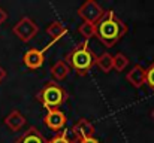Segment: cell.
I'll return each instance as SVG.
<instances>
[{"label":"cell","instance_id":"cell-15","mask_svg":"<svg viewBox=\"0 0 154 143\" xmlns=\"http://www.w3.org/2000/svg\"><path fill=\"white\" fill-rule=\"evenodd\" d=\"M78 31H79V34H81L85 40H88V39H91V37H96V24L82 21V24L78 27Z\"/></svg>","mask_w":154,"mask_h":143},{"label":"cell","instance_id":"cell-5","mask_svg":"<svg viewBox=\"0 0 154 143\" xmlns=\"http://www.w3.org/2000/svg\"><path fill=\"white\" fill-rule=\"evenodd\" d=\"M103 12L105 10L102 9V6L97 1H94V0H87L85 3H82L78 7V15L85 22H91V24H96L100 19Z\"/></svg>","mask_w":154,"mask_h":143},{"label":"cell","instance_id":"cell-10","mask_svg":"<svg viewBox=\"0 0 154 143\" xmlns=\"http://www.w3.org/2000/svg\"><path fill=\"white\" fill-rule=\"evenodd\" d=\"M26 122H27L26 116H24L21 112H18V110H12V112L5 118V125H6L11 131H20V130L26 125Z\"/></svg>","mask_w":154,"mask_h":143},{"label":"cell","instance_id":"cell-20","mask_svg":"<svg viewBox=\"0 0 154 143\" xmlns=\"http://www.w3.org/2000/svg\"><path fill=\"white\" fill-rule=\"evenodd\" d=\"M78 143H100L96 137H88V139H82V140H78Z\"/></svg>","mask_w":154,"mask_h":143},{"label":"cell","instance_id":"cell-1","mask_svg":"<svg viewBox=\"0 0 154 143\" xmlns=\"http://www.w3.org/2000/svg\"><path fill=\"white\" fill-rule=\"evenodd\" d=\"M127 31V25L123 19H120L112 9L103 12L100 19L96 22V37L106 48L117 45Z\"/></svg>","mask_w":154,"mask_h":143},{"label":"cell","instance_id":"cell-6","mask_svg":"<svg viewBox=\"0 0 154 143\" xmlns=\"http://www.w3.org/2000/svg\"><path fill=\"white\" fill-rule=\"evenodd\" d=\"M67 119H66V115L60 110V109H51V110H47V115L44 118V124L52 130V131H63L64 125H66Z\"/></svg>","mask_w":154,"mask_h":143},{"label":"cell","instance_id":"cell-13","mask_svg":"<svg viewBox=\"0 0 154 143\" xmlns=\"http://www.w3.org/2000/svg\"><path fill=\"white\" fill-rule=\"evenodd\" d=\"M47 33H48V36H51L52 42H57L67 33V28L60 21H52L51 24L47 27Z\"/></svg>","mask_w":154,"mask_h":143},{"label":"cell","instance_id":"cell-8","mask_svg":"<svg viewBox=\"0 0 154 143\" xmlns=\"http://www.w3.org/2000/svg\"><path fill=\"white\" fill-rule=\"evenodd\" d=\"M45 61V49H29L24 57H23V63L26 67L32 69V70H36L39 67H42Z\"/></svg>","mask_w":154,"mask_h":143},{"label":"cell","instance_id":"cell-4","mask_svg":"<svg viewBox=\"0 0 154 143\" xmlns=\"http://www.w3.org/2000/svg\"><path fill=\"white\" fill-rule=\"evenodd\" d=\"M12 31H14V34H15L21 42H30V40L38 34L39 27H38V24H36L33 19H30L29 16H24V18H21V19L14 25Z\"/></svg>","mask_w":154,"mask_h":143},{"label":"cell","instance_id":"cell-9","mask_svg":"<svg viewBox=\"0 0 154 143\" xmlns=\"http://www.w3.org/2000/svg\"><path fill=\"white\" fill-rule=\"evenodd\" d=\"M126 81L129 84H132L135 88H142L145 85L147 81V70L141 66V64H135L126 75Z\"/></svg>","mask_w":154,"mask_h":143},{"label":"cell","instance_id":"cell-14","mask_svg":"<svg viewBox=\"0 0 154 143\" xmlns=\"http://www.w3.org/2000/svg\"><path fill=\"white\" fill-rule=\"evenodd\" d=\"M96 66L105 72L109 73L111 70H114V55H111L109 52H103L100 55L96 57Z\"/></svg>","mask_w":154,"mask_h":143},{"label":"cell","instance_id":"cell-7","mask_svg":"<svg viewBox=\"0 0 154 143\" xmlns=\"http://www.w3.org/2000/svg\"><path fill=\"white\" fill-rule=\"evenodd\" d=\"M94 125L85 119V118H81L79 121L75 122V125L72 127V133L73 136L76 137V140H82V139H88V137H94Z\"/></svg>","mask_w":154,"mask_h":143},{"label":"cell","instance_id":"cell-16","mask_svg":"<svg viewBox=\"0 0 154 143\" xmlns=\"http://www.w3.org/2000/svg\"><path fill=\"white\" fill-rule=\"evenodd\" d=\"M129 66V58L123 52H117L114 55V70L115 72H123Z\"/></svg>","mask_w":154,"mask_h":143},{"label":"cell","instance_id":"cell-11","mask_svg":"<svg viewBox=\"0 0 154 143\" xmlns=\"http://www.w3.org/2000/svg\"><path fill=\"white\" fill-rule=\"evenodd\" d=\"M15 143H48V140L36 127H30L21 137L15 140Z\"/></svg>","mask_w":154,"mask_h":143},{"label":"cell","instance_id":"cell-2","mask_svg":"<svg viewBox=\"0 0 154 143\" xmlns=\"http://www.w3.org/2000/svg\"><path fill=\"white\" fill-rule=\"evenodd\" d=\"M96 54L91 51L88 40H84L81 43H78L67 55H66V63L69 67H72L76 75L79 76H87L90 73V70L93 69V66L96 64Z\"/></svg>","mask_w":154,"mask_h":143},{"label":"cell","instance_id":"cell-17","mask_svg":"<svg viewBox=\"0 0 154 143\" xmlns=\"http://www.w3.org/2000/svg\"><path fill=\"white\" fill-rule=\"evenodd\" d=\"M48 143H75L72 139H69V136H67V133L63 130V131H60V133H57L52 139L48 140Z\"/></svg>","mask_w":154,"mask_h":143},{"label":"cell","instance_id":"cell-18","mask_svg":"<svg viewBox=\"0 0 154 143\" xmlns=\"http://www.w3.org/2000/svg\"><path fill=\"white\" fill-rule=\"evenodd\" d=\"M145 70H147V81H145V84L148 85V88L154 93V61L148 66V69H145Z\"/></svg>","mask_w":154,"mask_h":143},{"label":"cell","instance_id":"cell-19","mask_svg":"<svg viewBox=\"0 0 154 143\" xmlns=\"http://www.w3.org/2000/svg\"><path fill=\"white\" fill-rule=\"evenodd\" d=\"M6 19H8V13H6V10H5L3 7H0V25H2Z\"/></svg>","mask_w":154,"mask_h":143},{"label":"cell","instance_id":"cell-12","mask_svg":"<svg viewBox=\"0 0 154 143\" xmlns=\"http://www.w3.org/2000/svg\"><path fill=\"white\" fill-rule=\"evenodd\" d=\"M50 72H51V76H52V79H54V82H60V81H63V79L67 78V75L70 72V67L67 66V63L64 60H60L55 64H52Z\"/></svg>","mask_w":154,"mask_h":143},{"label":"cell","instance_id":"cell-3","mask_svg":"<svg viewBox=\"0 0 154 143\" xmlns=\"http://www.w3.org/2000/svg\"><path fill=\"white\" fill-rule=\"evenodd\" d=\"M36 98H38V101H41L45 106L47 110H51V109H58L60 106H63L67 101L69 94L57 82L48 81L42 87V90L36 94Z\"/></svg>","mask_w":154,"mask_h":143},{"label":"cell","instance_id":"cell-22","mask_svg":"<svg viewBox=\"0 0 154 143\" xmlns=\"http://www.w3.org/2000/svg\"><path fill=\"white\" fill-rule=\"evenodd\" d=\"M151 118H153V119H154V110H153V112H151Z\"/></svg>","mask_w":154,"mask_h":143},{"label":"cell","instance_id":"cell-21","mask_svg":"<svg viewBox=\"0 0 154 143\" xmlns=\"http://www.w3.org/2000/svg\"><path fill=\"white\" fill-rule=\"evenodd\" d=\"M5 78H6V70H5V69L0 66V82H2Z\"/></svg>","mask_w":154,"mask_h":143}]
</instances>
